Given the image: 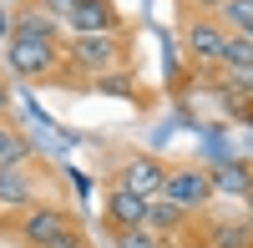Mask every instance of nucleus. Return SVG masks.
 I'll return each instance as SVG.
<instances>
[{
    "instance_id": "obj_1",
    "label": "nucleus",
    "mask_w": 253,
    "mask_h": 248,
    "mask_svg": "<svg viewBox=\"0 0 253 248\" xmlns=\"http://www.w3.org/2000/svg\"><path fill=\"white\" fill-rule=\"evenodd\" d=\"M46 203H61V172L51 162H10V167H0V233L10 238V228L31 208H46Z\"/></svg>"
},
{
    "instance_id": "obj_2",
    "label": "nucleus",
    "mask_w": 253,
    "mask_h": 248,
    "mask_svg": "<svg viewBox=\"0 0 253 248\" xmlns=\"http://www.w3.org/2000/svg\"><path fill=\"white\" fill-rule=\"evenodd\" d=\"M66 66L76 71L81 91H101V81L132 66V26L96 31V36H66Z\"/></svg>"
},
{
    "instance_id": "obj_3",
    "label": "nucleus",
    "mask_w": 253,
    "mask_h": 248,
    "mask_svg": "<svg viewBox=\"0 0 253 248\" xmlns=\"http://www.w3.org/2000/svg\"><path fill=\"white\" fill-rule=\"evenodd\" d=\"M5 76L15 81H46L61 91H81L76 71L66 66V41H5Z\"/></svg>"
},
{
    "instance_id": "obj_4",
    "label": "nucleus",
    "mask_w": 253,
    "mask_h": 248,
    "mask_svg": "<svg viewBox=\"0 0 253 248\" xmlns=\"http://www.w3.org/2000/svg\"><path fill=\"white\" fill-rule=\"evenodd\" d=\"M228 36L233 31L218 20V10H177V46H182V61L198 76H213L223 66Z\"/></svg>"
},
{
    "instance_id": "obj_5",
    "label": "nucleus",
    "mask_w": 253,
    "mask_h": 248,
    "mask_svg": "<svg viewBox=\"0 0 253 248\" xmlns=\"http://www.w3.org/2000/svg\"><path fill=\"white\" fill-rule=\"evenodd\" d=\"M15 248H91L86 228L76 223V213L66 203H46V208H31L26 218L10 228Z\"/></svg>"
},
{
    "instance_id": "obj_6",
    "label": "nucleus",
    "mask_w": 253,
    "mask_h": 248,
    "mask_svg": "<svg viewBox=\"0 0 253 248\" xmlns=\"http://www.w3.org/2000/svg\"><path fill=\"white\" fill-rule=\"evenodd\" d=\"M167 203H177L187 213H208V203L218 198L213 188V167H203V162H172L167 167V188H162Z\"/></svg>"
},
{
    "instance_id": "obj_7",
    "label": "nucleus",
    "mask_w": 253,
    "mask_h": 248,
    "mask_svg": "<svg viewBox=\"0 0 253 248\" xmlns=\"http://www.w3.org/2000/svg\"><path fill=\"white\" fill-rule=\"evenodd\" d=\"M182 243H193V248H253V218L248 213H233V218L198 213L193 228L182 233Z\"/></svg>"
},
{
    "instance_id": "obj_8",
    "label": "nucleus",
    "mask_w": 253,
    "mask_h": 248,
    "mask_svg": "<svg viewBox=\"0 0 253 248\" xmlns=\"http://www.w3.org/2000/svg\"><path fill=\"white\" fill-rule=\"evenodd\" d=\"M142 223H147V198H137L132 188H122V182L112 177L107 193H101V228L117 238L126 228H142Z\"/></svg>"
},
{
    "instance_id": "obj_9",
    "label": "nucleus",
    "mask_w": 253,
    "mask_h": 248,
    "mask_svg": "<svg viewBox=\"0 0 253 248\" xmlns=\"http://www.w3.org/2000/svg\"><path fill=\"white\" fill-rule=\"evenodd\" d=\"M117 182L152 203V198H162V188H167V162L152 157V152H126L122 167H117Z\"/></svg>"
},
{
    "instance_id": "obj_10",
    "label": "nucleus",
    "mask_w": 253,
    "mask_h": 248,
    "mask_svg": "<svg viewBox=\"0 0 253 248\" xmlns=\"http://www.w3.org/2000/svg\"><path fill=\"white\" fill-rule=\"evenodd\" d=\"M126 20L117 10V0H76L66 15V36H96V31H122Z\"/></svg>"
},
{
    "instance_id": "obj_11",
    "label": "nucleus",
    "mask_w": 253,
    "mask_h": 248,
    "mask_svg": "<svg viewBox=\"0 0 253 248\" xmlns=\"http://www.w3.org/2000/svg\"><path fill=\"white\" fill-rule=\"evenodd\" d=\"M10 41H66V26L41 5V0H26V5H15V31H10Z\"/></svg>"
},
{
    "instance_id": "obj_12",
    "label": "nucleus",
    "mask_w": 253,
    "mask_h": 248,
    "mask_svg": "<svg viewBox=\"0 0 253 248\" xmlns=\"http://www.w3.org/2000/svg\"><path fill=\"white\" fill-rule=\"evenodd\" d=\"M193 218H198V213H187V208H177V203H167V198H152V203H147V228L162 233V238H177V243H182V233L193 228Z\"/></svg>"
},
{
    "instance_id": "obj_13",
    "label": "nucleus",
    "mask_w": 253,
    "mask_h": 248,
    "mask_svg": "<svg viewBox=\"0 0 253 248\" xmlns=\"http://www.w3.org/2000/svg\"><path fill=\"white\" fill-rule=\"evenodd\" d=\"M36 157V142L26 137V127H15L10 117H0V167L10 162H31Z\"/></svg>"
},
{
    "instance_id": "obj_14",
    "label": "nucleus",
    "mask_w": 253,
    "mask_h": 248,
    "mask_svg": "<svg viewBox=\"0 0 253 248\" xmlns=\"http://www.w3.org/2000/svg\"><path fill=\"white\" fill-rule=\"evenodd\" d=\"M248 182H253V162H223V167H213V188H218V193L243 198Z\"/></svg>"
},
{
    "instance_id": "obj_15",
    "label": "nucleus",
    "mask_w": 253,
    "mask_h": 248,
    "mask_svg": "<svg viewBox=\"0 0 253 248\" xmlns=\"http://www.w3.org/2000/svg\"><path fill=\"white\" fill-rule=\"evenodd\" d=\"M218 20L233 36H253V0H223L218 5Z\"/></svg>"
},
{
    "instance_id": "obj_16",
    "label": "nucleus",
    "mask_w": 253,
    "mask_h": 248,
    "mask_svg": "<svg viewBox=\"0 0 253 248\" xmlns=\"http://www.w3.org/2000/svg\"><path fill=\"white\" fill-rule=\"evenodd\" d=\"M112 243H117V248H182L177 238H162V233H152L147 223H142V228H126V233H117Z\"/></svg>"
},
{
    "instance_id": "obj_17",
    "label": "nucleus",
    "mask_w": 253,
    "mask_h": 248,
    "mask_svg": "<svg viewBox=\"0 0 253 248\" xmlns=\"http://www.w3.org/2000/svg\"><path fill=\"white\" fill-rule=\"evenodd\" d=\"M223 71H253V36H228Z\"/></svg>"
},
{
    "instance_id": "obj_18",
    "label": "nucleus",
    "mask_w": 253,
    "mask_h": 248,
    "mask_svg": "<svg viewBox=\"0 0 253 248\" xmlns=\"http://www.w3.org/2000/svg\"><path fill=\"white\" fill-rule=\"evenodd\" d=\"M10 31H15V5H5V0H0V46L10 41Z\"/></svg>"
},
{
    "instance_id": "obj_19",
    "label": "nucleus",
    "mask_w": 253,
    "mask_h": 248,
    "mask_svg": "<svg viewBox=\"0 0 253 248\" xmlns=\"http://www.w3.org/2000/svg\"><path fill=\"white\" fill-rule=\"evenodd\" d=\"M10 107H15V96H10V76H5V66H0V117H10Z\"/></svg>"
},
{
    "instance_id": "obj_20",
    "label": "nucleus",
    "mask_w": 253,
    "mask_h": 248,
    "mask_svg": "<svg viewBox=\"0 0 253 248\" xmlns=\"http://www.w3.org/2000/svg\"><path fill=\"white\" fill-rule=\"evenodd\" d=\"M172 5H177V10H218L223 0H172Z\"/></svg>"
},
{
    "instance_id": "obj_21",
    "label": "nucleus",
    "mask_w": 253,
    "mask_h": 248,
    "mask_svg": "<svg viewBox=\"0 0 253 248\" xmlns=\"http://www.w3.org/2000/svg\"><path fill=\"white\" fill-rule=\"evenodd\" d=\"M238 203H243V213H248V218H253V182H248V193H243V198H238Z\"/></svg>"
}]
</instances>
